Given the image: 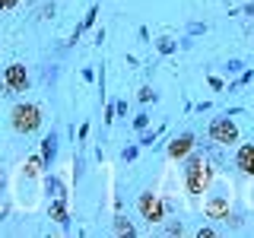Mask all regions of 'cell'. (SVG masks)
<instances>
[{
  "label": "cell",
  "mask_w": 254,
  "mask_h": 238,
  "mask_svg": "<svg viewBox=\"0 0 254 238\" xmlns=\"http://www.w3.org/2000/svg\"><path fill=\"white\" fill-rule=\"evenodd\" d=\"M210 178H213V172H210V165H206V159L200 153H194L188 159V165H185V184H188V194L190 197H200L206 194V187H210Z\"/></svg>",
  "instance_id": "obj_1"
},
{
  "label": "cell",
  "mask_w": 254,
  "mask_h": 238,
  "mask_svg": "<svg viewBox=\"0 0 254 238\" xmlns=\"http://www.w3.org/2000/svg\"><path fill=\"white\" fill-rule=\"evenodd\" d=\"M115 232H121V235H124V232H127V235H133V226L127 222V216H118V219H115Z\"/></svg>",
  "instance_id": "obj_11"
},
{
  "label": "cell",
  "mask_w": 254,
  "mask_h": 238,
  "mask_svg": "<svg viewBox=\"0 0 254 238\" xmlns=\"http://www.w3.org/2000/svg\"><path fill=\"white\" fill-rule=\"evenodd\" d=\"M10 124L16 133H35L42 127V108L32 105V102H19L10 115Z\"/></svg>",
  "instance_id": "obj_2"
},
{
  "label": "cell",
  "mask_w": 254,
  "mask_h": 238,
  "mask_svg": "<svg viewBox=\"0 0 254 238\" xmlns=\"http://www.w3.org/2000/svg\"><path fill=\"white\" fill-rule=\"evenodd\" d=\"M3 83L10 86L13 92H26V89H29V73H26V67H22V63H10V67L3 70Z\"/></svg>",
  "instance_id": "obj_5"
},
{
  "label": "cell",
  "mask_w": 254,
  "mask_h": 238,
  "mask_svg": "<svg viewBox=\"0 0 254 238\" xmlns=\"http://www.w3.org/2000/svg\"><path fill=\"white\" fill-rule=\"evenodd\" d=\"M16 6H19V0H0V13H10Z\"/></svg>",
  "instance_id": "obj_15"
},
{
  "label": "cell",
  "mask_w": 254,
  "mask_h": 238,
  "mask_svg": "<svg viewBox=\"0 0 254 238\" xmlns=\"http://www.w3.org/2000/svg\"><path fill=\"white\" fill-rule=\"evenodd\" d=\"M181 229H185L181 222H169V235H181Z\"/></svg>",
  "instance_id": "obj_17"
},
{
  "label": "cell",
  "mask_w": 254,
  "mask_h": 238,
  "mask_svg": "<svg viewBox=\"0 0 254 238\" xmlns=\"http://www.w3.org/2000/svg\"><path fill=\"white\" fill-rule=\"evenodd\" d=\"M210 140L219 143V146H232L238 143V127L232 118H213L210 121Z\"/></svg>",
  "instance_id": "obj_4"
},
{
  "label": "cell",
  "mask_w": 254,
  "mask_h": 238,
  "mask_svg": "<svg viewBox=\"0 0 254 238\" xmlns=\"http://www.w3.org/2000/svg\"><path fill=\"white\" fill-rule=\"evenodd\" d=\"M48 190H51L54 197H64V187H61V181H58V178H48Z\"/></svg>",
  "instance_id": "obj_13"
},
{
  "label": "cell",
  "mask_w": 254,
  "mask_h": 238,
  "mask_svg": "<svg viewBox=\"0 0 254 238\" xmlns=\"http://www.w3.org/2000/svg\"><path fill=\"white\" fill-rule=\"evenodd\" d=\"M235 165H238L245 175H254V143H245V146H238Z\"/></svg>",
  "instance_id": "obj_7"
},
{
  "label": "cell",
  "mask_w": 254,
  "mask_h": 238,
  "mask_svg": "<svg viewBox=\"0 0 254 238\" xmlns=\"http://www.w3.org/2000/svg\"><path fill=\"white\" fill-rule=\"evenodd\" d=\"M156 48H159V54H172L175 51V42H172V38H159Z\"/></svg>",
  "instance_id": "obj_12"
},
{
  "label": "cell",
  "mask_w": 254,
  "mask_h": 238,
  "mask_svg": "<svg viewBox=\"0 0 254 238\" xmlns=\"http://www.w3.org/2000/svg\"><path fill=\"white\" fill-rule=\"evenodd\" d=\"M48 216H51L54 222H61V226H67V206H64V197H54V200H51Z\"/></svg>",
  "instance_id": "obj_10"
},
{
  "label": "cell",
  "mask_w": 254,
  "mask_h": 238,
  "mask_svg": "<svg viewBox=\"0 0 254 238\" xmlns=\"http://www.w3.org/2000/svg\"><path fill=\"white\" fill-rule=\"evenodd\" d=\"M54 156H58V137H54V133H48V137L42 140V162L51 165Z\"/></svg>",
  "instance_id": "obj_9"
},
{
  "label": "cell",
  "mask_w": 254,
  "mask_h": 238,
  "mask_svg": "<svg viewBox=\"0 0 254 238\" xmlns=\"http://www.w3.org/2000/svg\"><path fill=\"white\" fill-rule=\"evenodd\" d=\"M203 213L210 219H229V194H213L203 203Z\"/></svg>",
  "instance_id": "obj_6"
},
{
  "label": "cell",
  "mask_w": 254,
  "mask_h": 238,
  "mask_svg": "<svg viewBox=\"0 0 254 238\" xmlns=\"http://www.w3.org/2000/svg\"><path fill=\"white\" fill-rule=\"evenodd\" d=\"M190 149H194V137H190V133H181L178 140L169 143V159H185Z\"/></svg>",
  "instance_id": "obj_8"
},
{
  "label": "cell",
  "mask_w": 254,
  "mask_h": 238,
  "mask_svg": "<svg viewBox=\"0 0 254 238\" xmlns=\"http://www.w3.org/2000/svg\"><path fill=\"white\" fill-rule=\"evenodd\" d=\"M137 210H140V216L153 226V222H162L165 219V203L159 200V197L153 194V190H143V194L137 197Z\"/></svg>",
  "instance_id": "obj_3"
},
{
  "label": "cell",
  "mask_w": 254,
  "mask_h": 238,
  "mask_svg": "<svg viewBox=\"0 0 254 238\" xmlns=\"http://www.w3.org/2000/svg\"><path fill=\"white\" fill-rule=\"evenodd\" d=\"M146 124H149L146 115H137V118H133V130H146Z\"/></svg>",
  "instance_id": "obj_14"
},
{
  "label": "cell",
  "mask_w": 254,
  "mask_h": 238,
  "mask_svg": "<svg viewBox=\"0 0 254 238\" xmlns=\"http://www.w3.org/2000/svg\"><path fill=\"white\" fill-rule=\"evenodd\" d=\"M149 99H156V92L149 89V86H143V89H140V102H149Z\"/></svg>",
  "instance_id": "obj_16"
}]
</instances>
